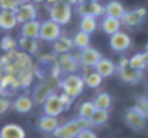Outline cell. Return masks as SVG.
Returning <instances> with one entry per match:
<instances>
[{
  "instance_id": "cell-37",
  "label": "cell",
  "mask_w": 148,
  "mask_h": 138,
  "mask_svg": "<svg viewBox=\"0 0 148 138\" xmlns=\"http://www.w3.org/2000/svg\"><path fill=\"white\" fill-rule=\"evenodd\" d=\"M60 97H61V102H62V105H64V108H65V111H68L70 108H71V105H73V100H74V97H71V96H68L67 93H60Z\"/></svg>"
},
{
  "instance_id": "cell-19",
  "label": "cell",
  "mask_w": 148,
  "mask_h": 138,
  "mask_svg": "<svg viewBox=\"0 0 148 138\" xmlns=\"http://www.w3.org/2000/svg\"><path fill=\"white\" fill-rule=\"evenodd\" d=\"M74 48V42H73V38L67 36V35H61L58 39H55L52 42V49L55 54H67V52H71V49Z\"/></svg>"
},
{
  "instance_id": "cell-2",
  "label": "cell",
  "mask_w": 148,
  "mask_h": 138,
  "mask_svg": "<svg viewBox=\"0 0 148 138\" xmlns=\"http://www.w3.org/2000/svg\"><path fill=\"white\" fill-rule=\"evenodd\" d=\"M84 79L83 76L79 74H65V77H62L60 80V87L64 93H67L68 96L76 99L77 96H80L84 90Z\"/></svg>"
},
{
  "instance_id": "cell-38",
  "label": "cell",
  "mask_w": 148,
  "mask_h": 138,
  "mask_svg": "<svg viewBox=\"0 0 148 138\" xmlns=\"http://www.w3.org/2000/svg\"><path fill=\"white\" fill-rule=\"evenodd\" d=\"M76 138H97V135H96V132L92 131L90 128H86V129H83Z\"/></svg>"
},
{
  "instance_id": "cell-33",
  "label": "cell",
  "mask_w": 148,
  "mask_h": 138,
  "mask_svg": "<svg viewBox=\"0 0 148 138\" xmlns=\"http://www.w3.org/2000/svg\"><path fill=\"white\" fill-rule=\"evenodd\" d=\"M132 108L135 111H138L142 116L148 118V97H139Z\"/></svg>"
},
{
  "instance_id": "cell-29",
  "label": "cell",
  "mask_w": 148,
  "mask_h": 138,
  "mask_svg": "<svg viewBox=\"0 0 148 138\" xmlns=\"http://www.w3.org/2000/svg\"><path fill=\"white\" fill-rule=\"evenodd\" d=\"M95 112H96V106H95L93 100H86L79 108V116L84 118V119H89V121H90V118L93 116Z\"/></svg>"
},
{
  "instance_id": "cell-18",
  "label": "cell",
  "mask_w": 148,
  "mask_h": 138,
  "mask_svg": "<svg viewBox=\"0 0 148 138\" xmlns=\"http://www.w3.org/2000/svg\"><path fill=\"white\" fill-rule=\"evenodd\" d=\"M95 70H96L103 79H106V77H110V76H113V74L116 73V64H115L112 60L102 57V58L99 60V62L95 65Z\"/></svg>"
},
{
  "instance_id": "cell-5",
  "label": "cell",
  "mask_w": 148,
  "mask_h": 138,
  "mask_svg": "<svg viewBox=\"0 0 148 138\" xmlns=\"http://www.w3.org/2000/svg\"><path fill=\"white\" fill-rule=\"evenodd\" d=\"M62 35V28L52 19H47L41 22V32H39V39L47 41V42H54Z\"/></svg>"
},
{
  "instance_id": "cell-8",
  "label": "cell",
  "mask_w": 148,
  "mask_h": 138,
  "mask_svg": "<svg viewBox=\"0 0 148 138\" xmlns=\"http://www.w3.org/2000/svg\"><path fill=\"white\" fill-rule=\"evenodd\" d=\"M42 109H44V115H49V116H60L65 111V108L61 102V97L57 92H52L48 96V99L42 105Z\"/></svg>"
},
{
  "instance_id": "cell-45",
  "label": "cell",
  "mask_w": 148,
  "mask_h": 138,
  "mask_svg": "<svg viewBox=\"0 0 148 138\" xmlns=\"http://www.w3.org/2000/svg\"><path fill=\"white\" fill-rule=\"evenodd\" d=\"M145 51H148V42L145 44Z\"/></svg>"
},
{
  "instance_id": "cell-4",
  "label": "cell",
  "mask_w": 148,
  "mask_h": 138,
  "mask_svg": "<svg viewBox=\"0 0 148 138\" xmlns=\"http://www.w3.org/2000/svg\"><path fill=\"white\" fill-rule=\"evenodd\" d=\"M55 79L49 77L48 80H42L41 83H38L32 92V100L35 105H44V102L48 99V96L55 92Z\"/></svg>"
},
{
  "instance_id": "cell-24",
  "label": "cell",
  "mask_w": 148,
  "mask_h": 138,
  "mask_svg": "<svg viewBox=\"0 0 148 138\" xmlns=\"http://www.w3.org/2000/svg\"><path fill=\"white\" fill-rule=\"evenodd\" d=\"M18 47H21V49L29 55H34L38 52L39 49V44H38V39H32V38H25V36H21L19 41H18Z\"/></svg>"
},
{
  "instance_id": "cell-26",
  "label": "cell",
  "mask_w": 148,
  "mask_h": 138,
  "mask_svg": "<svg viewBox=\"0 0 148 138\" xmlns=\"http://www.w3.org/2000/svg\"><path fill=\"white\" fill-rule=\"evenodd\" d=\"M96 109H102V111H109L110 106H112V97L109 93L106 92H100L96 95L95 100H93Z\"/></svg>"
},
{
  "instance_id": "cell-42",
  "label": "cell",
  "mask_w": 148,
  "mask_h": 138,
  "mask_svg": "<svg viewBox=\"0 0 148 138\" xmlns=\"http://www.w3.org/2000/svg\"><path fill=\"white\" fill-rule=\"evenodd\" d=\"M87 2H99V0H79L77 5H80V3H87Z\"/></svg>"
},
{
  "instance_id": "cell-3",
  "label": "cell",
  "mask_w": 148,
  "mask_h": 138,
  "mask_svg": "<svg viewBox=\"0 0 148 138\" xmlns=\"http://www.w3.org/2000/svg\"><path fill=\"white\" fill-rule=\"evenodd\" d=\"M48 12H49V19H52L54 22H57L58 25H67L71 18H73V9H71V5L67 3L65 0H60L55 5L49 6L48 8Z\"/></svg>"
},
{
  "instance_id": "cell-15",
  "label": "cell",
  "mask_w": 148,
  "mask_h": 138,
  "mask_svg": "<svg viewBox=\"0 0 148 138\" xmlns=\"http://www.w3.org/2000/svg\"><path fill=\"white\" fill-rule=\"evenodd\" d=\"M16 12L10 9H0V29L3 31H12L18 25Z\"/></svg>"
},
{
  "instance_id": "cell-23",
  "label": "cell",
  "mask_w": 148,
  "mask_h": 138,
  "mask_svg": "<svg viewBox=\"0 0 148 138\" xmlns=\"http://www.w3.org/2000/svg\"><path fill=\"white\" fill-rule=\"evenodd\" d=\"M125 8L121 2L118 0H110V2L105 6V15L106 16H112V18H116V19H122L123 15H125Z\"/></svg>"
},
{
  "instance_id": "cell-39",
  "label": "cell",
  "mask_w": 148,
  "mask_h": 138,
  "mask_svg": "<svg viewBox=\"0 0 148 138\" xmlns=\"http://www.w3.org/2000/svg\"><path fill=\"white\" fill-rule=\"evenodd\" d=\"M126 65H129V58H126V57H122V58L119 60V62L116 64V68H121V67H126Z\"/></svg>"
},
{
  "instance_id": "cell-12",
  "label": "cell",
  "mask_w": 148,
  "mask_h": 138,
  "mask_svg": "<svg viewBox=\"0 0 148 138\" xmlns=\"http://www.w3.org/2000/svg\"><path fill=\"white\" fill-rule=\"evenodd\" d=\"M79 58H80V64L84 67V68H95V65L99 62V60L102 58V54L93 48V47H87L84 49L80 51L79 54Z\"/></svg>"
},
{
  "instance_id": "cell-21",
  "label": "cell",
  "mask_w": 148,
  "mask_h": 138,
  "mask_svg": "<svg viewBox=\"0 0 148 138\" xmlns=\"http://www.w3.org/2000/svg\"><path fill=\"white\" fill-rule=\"evenodd\" d=\"M34 100L32 97H29L28 95H21L18 96L13 102H12V108L18 112V113H29L34 108Z\"/></svg>"
},
{
  "instance_id": "cell-1",
  "label": "cell",
  "mask_w": 148,
  "mask_h": 138,
  "mask_svg": "<svg viewBox=\"0 0 148 138\" xmlns=\"http://www.w3.org/2000/svg\"><path fill=\"white\" fill-rule=\"evenodd\" d=\"M86 128H90V121L79 116V118H74V119L60 125L52 132V135L55 138H76Z\"/></svg>"
},
{
  "instance_id": "cell-17",
  "label": "cell",
  "mask_w": 148,
  "mask_h": 138,
  "mask_svg": "<svg viewBox=\"0 0 148 138\" xmlns=\"http://www.w3.org/2000/svg\"><path fill=\"white\" fill-rule=\"evenodd\" d=\"M39 32H41V22L38 19L29 21V22H25L21 25V36L39 39Z\"/></svg>"
},
{
  "instance_id": "cell-10",
  "label": "cell",
  "mask_w": 148,
  "mask_h": 138,
  "mask_svg": "<svg viewBox=\"0 0 148 138\" xmlns=\"http://www.w3.org/2000/svg\"><path fill=\"white\" fill-rule=\"evenodd\" d=\"M123 119H125V124L132 129V131H142L145 128V116H142L138 111H135L134 108H129L125 115H123Z\"/></svg>"
},
{
  "instance_id": "cell-27",
  "label": "cell",
  "mask_w": 148,
  "mask_h": 138,
  "mask_svg": "<svg viewBox=\"0 0 148 138\" xmlns=\"http://www.w3.org/2000/svg\"><path fill=\"white\" fill-rule=\"evenodd\" d=\"M83 79H84V84H86L89 89H97V87L102 84V82H103V77H102L96 70L86 73V74L83 76Z\"/></svg>"
},
{
  "instance_id": "cell-43",
  "label": "cell",
  "mask_w": 148,
  "mask_h": 138,
  "mask_svg": "<svg viewBox=\"0 0 148 138\" xmlns=\"http://www.w3.org/2000/svg\"><path fill=\"white\" fill-rule=\"evenodd\" d=\"M65 2L70 3L71 6H73V5H76V6H77V2H79V0H65Z\"/></svg>"
},
{
  "instance_id": "cell-9",
  "label": "cell",
  "mask_w": 148,
  "mask_h": 138,
  "mask_svg": "<svg viewBox=\"0 0 148 138\" xmlns=\"http://www.w3.org/2000/svg\"><path fill=\"white\" fill-rule=\"evenodd\" d=\"M58 62H60V67H61L62 73H65V74H74V73L79 70V67L82 65L79 55L71 54V52H67V54L60 55Z\"/></svg>"
},
{
  "instance_id": "cell-13",
  "label": "cell",
  "mask_w": 148,
  "mask_h": 138,
  "mask_svg": "<svg viewBox=\"0 0 148 138\" xmlns=\"http://www.w3.org/2000/svg\"><path fill=\"white\" fill-rule=\"evenodd\" d=\"M15 12H16V18H18V22H19V23H25V22H29V21H35L36 16H38L36 6H35V3H32V2L22 3Z\"/></svg>"
},
{
  "instance_id": "cell-28",
  "label": "cell",
  "mask_w": 148,
  "mask_h": 138,
  "mask_svg": "<svg viewBox=\"0 0 148 138\" xmlns=\"http://www.w3.org/2000/svg\"><path fill=\"white\" fill-rule=\"evenodd\" d=\"M73 42H74V48L77 49H84L87 47H90V35L83 32V31H79L73 38Z\"/></svg>"
},
{
  "instance_id": "cell-6",
  "label": "cell",
  "mask_w": 148,
  "mask_h": 138,
  "mask_svg": "<svg viewBox=\"0 0 148 138\" xmlns=\"http://www.w3.org/2000/svg\"><path fill=\"white\" fill-rule=\"evenodd\" d=\"M109 45H110V49L115 51V52H125L131 48L132 38H131L129 34H126L123 31H118L116 34L110 35Z\"/></svg>"
},
{
  "instance_id": "cell-22",
  "label": "cell",
  "mask_w": 148,
  "mask_h": 138,
  "mask_svg": "<svg viewBox=\"0 0 148 138\" xmlns=\"http://www.w3.org/2000/svg\"><path fill=\"white\" fill-rule=\"evenodd\" d=\"M100 26H102V31L106 34V35H113L116 34L118 31H121V26H122V21L121 19H116V18H112V16H103L102 22H100Z\"/></svg>"
},
{
  "instance_id": "cell-11",
  "label": "cell",
  "mask_w": 148,
  "mask_h": 138,
  "mask_svg": "<svg viewBox=\"0 0 148 138\" xmlns=\"http://www.w3.org/2000/svg\"><path fill=\"white\" fill-rule=\"evenodd\" d=\"M77 13L83 16H92V18H99L105 15V6L100 5L99 2H87V3H80L77 5Z\"/></svg>"
},
{
  "instance_id": "cell-14",
  "label": "cell",
  "mask_w": 148,
  "mask_h": 138,
  "mask_svg": "<svg viewBox=\"0 0 148 138\" xmlns=\"http://www.w3.org/2000/svg\"><path fill=\"white\" fill-rule=\"evenodd\" d=\"M116 73H118L119 79L123 83H128V84H135V83L141 82V79L144 76V71H136L134 68H131L129 65L116 68Z\"/></svg>"
},
{
  "instance_id": "cell-34",
  "label": "cell",
  "mask_w": 148,
  "mask_h": 138,
  "mask_svg": "<svg viewBox=\"0 0 148 138\" xmlns=\"http://www.w3.org/2000/svg\"><path fill=\"white\" fill-rule=\"evenodd\" d=\"M23 2L22 0H0V9H10L16 10Z\"/></svg>"
},
{
  "instance_id": "cell-31",
  "label": "cell",
  "mask_w": 148,
  "mask_h": 138,
  "mask_svg": "<svg viewBox=\"0 0 148 138\" xmlns=\"http://www.w3.org/2000/svg\"><path fill=\"white\" fill-rule=\"evenodd\" d=\"M109 121V111H102V109H96V112L93 113V116L90 118V125H105Z\"/></svg>"
},
{
  "instance_id": "cell-35",
  "label": "cell",
  "mask_w": 148,
  "mask_h": 138,
  "mask_svg": "<svg viewBox=\"0 0 148 138\" xmlns=\"http://www.w3.org/2000/svg\"><path fill=\"white\" fill-rule=\"evenodd\" d=\"M57 61V57L54 55V54H44V55H41L39 57V64L41 65H51V64H54Z\"/></svg>"
},
{
  "instance_id": "cell-25",
  "label": "cell",
  "mask_w": 148,
  "mask_h": 138,
  "mask_svg": "<svg viewBox=\"0 0 148 138\" xmlns=\"http://www.w3.org/2000/svg\"><path fill=\"white\" fill-rule=\"evenodd\" d=\"M99 28V22L97 18H92V16H83L80 21V31L92 35L93 32H96Z\"/></svg>"
},
{
  "instance_id": "cell-7",
  "label": "cell",
  "mask_w": 148,
  "mask_h": 138,
  "mask_svg": "<svg viewBox=\"0 0 148 138\" xmlns=\"http://www.w3.org/2000/svg\"><path fill=\"white\" fill-rule=\"evenodd\" d=\"M147 18V9L139 6V8H135L132 10H126L123 18L121 19L122 21V25L126 26V28H135V26H139Z\"/></svg>"
},
{
  "instance_id": "cell-44",
  "label": "cell",
  "mask_w": 148,
  "mask_h": 138,
  "mask_svg": "<svg viewBox=\"0 0 148 138\" xmlns=\"http://www.w3.org/2000/svg\"><path fill=\"white\" fill-rule=\"evenodd\" d=\"M31 2L35 5H39V3H45V0H31Z\"/></svg>"
},
{
  "instance_id": "cell-40",
  "label": "cell",
  "mask_w": 148,
  "mask_h": 138,
  "mask_svg": "<svg viewBox=\"0 0 148 138\" xmlns=\"http://www.w3.org/2000/svg\"><path fill=\"white\" fill-rule=\"evenodd\" d=\"M57 2H60V0H45V5L49 8V6H52V5H55Z\"/></svg>"
},
{
  "instance_id": "cell-20",
  "label": "cell",
  "mask_w": 148,
  "mask_h": 138,
  "mask_svg": "<svg viewBox=\"0 0 148 138\" xmlns=\"http://www.w3.org/2000/svg\"><path fill=\"white\" fill-rule=\"evenodd\" d=\"M0 138H26V132L18 124H6L0 129Z\"/></svg>"
},
{
  "instance_id": "cell-41",
  "label": "cell",
  "mask_w": 148,
  "mask_h": 138,
  "mask_svg": "<svg viewBox=\"0 0 148 138\" xmlns=\"http://www.w3.org/2000/svg\"><path fill=\"white\" fill-rule=\"evenodd\" d=\"M142 55H144V61H145V64H147V67H148V51H144Z\"/></svg>"
},
{
  "instance_id": "cell-36",
  "label": "cell",
  "mask_w": 148,
  "mask_h": 138,
  "mask_svg": "<svg viewBox=\"0 0 148 138\" xmlns=\"http://www.w3.org/2000/svg\"><path fill=\"white\" fill-rule=\"evenodd\" d=\"M12 106V102L8 99V97H0V115H3L9 111V108Z\"/></svg>"
},
{
  "instance_id": "cell-32",
  "label": "cell",
  "mask_w": 148,
  "mask_h": 138,
  "mask_svg": "<svg viewBox=\"0 0 148 138\" xmlns=\"http://www.w3.org/2000/svg\"><path fill=\"white\" fill-rule=\"evenodd\" d=\"M0 48H2L5 52H10V51H15L18 48V41L10 36V35H6L0 39Z\"/></svg>"
},
{
  "instance_id": "cell-30",
  "label": "cell",
  "mask_w": 148,
  "mask_h": 138,
  "mask_svg": "<svg viewBox=\"0 0 148 138\" xmlns=\"http://www.w3.org/2000/svg\"><path fill=\"white\" fill-rule=\"evenodd\" d=\"M129 67L134 68V70H136V71H144V70H145L147 64H145V61H144L142 52H136V54H134V55L129 58Z\"/></svg>"
},
{
  "instance_id": "cell-16",
  "label": "cell",
  "mask_w": 148,
  "mask_h": 138,
  "mask_svg": "<svg viewBox=\"0 0 148 138\" xmlns=\"http://www.w3.org/2000/svg\"><path fill=\"white\" fill-rule=\"evenodd\" d=\"M60 126V121L57 116H49V115H42L38 122H36V128L41 131V132H45V134H52L57 128Z\"/></svg>"
}]
</instances>
